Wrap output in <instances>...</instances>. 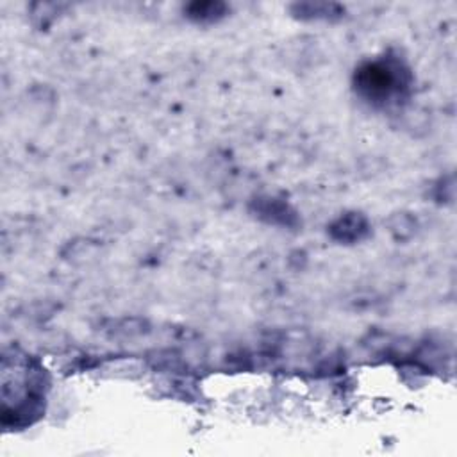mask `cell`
<instances>
[{
  "label": "cell",
  "mask_w": 457,
  "mask_h": 457,
  "mask_svg": "<svg viewBox=\"0 0 457 457\" xmlns=\"http://www.w3.org/2000/svg\"><path fill=\"white\" fill-rule=\"evenodd\" d=\"M402 70H393L384 65H370L363 73H359V88L368 93V97L388 99L391 93L403 88Z\"/></svg>",
  "instance_id": "1"
},
{
  "label": "cell",
  "mask_w": 457,
  "mask_h": 457,
  "mask_svg": "<svg viewBox=\"0 0 457 457\" xmlns=\"http://www.w3.org/2000/svg\"><path fill=\"white\" fill-rule=\"evenodd\" d=\"M225 13L224 4H213V2H197L188 8V16L197 22H213Z\"/></svg>",
  "instance_id": "2"
},
{
  "label": "cell",
  "mask_w": 457,
  "mask_h": 457,
  "mask_svg": "<svg viewBox=\"0 0 457 457\" xmlns=\"http://www.w3.org/2000/svg\"><path fill=\"white\" fill-rule=\"evenodd\" d=\"M340 239H359L366 231V224L361 216H349V218H341L340 224L334 227V233H338Z\"/></svg>",
  "instance_id": "3"
},
{
  "label": "cell",
  "mask_w": 457,
  "mask_h": 457,
  "mask_svg": "<svg viewBox=\"0 0 457 457\" xmlns=\"http://www.w3.org/2000/svg\"><path fill=\"white\" fill-rule=\"evenodd\" d=\"M296 11L302 19H331L332 14H340V8L334 4H298Z\"/></svg>",
  "instance_id": "4"
}]
</instances>
